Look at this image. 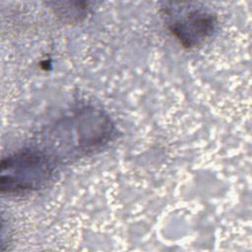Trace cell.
<instances>
[{
  "mask_svg": "<svg viewBox=\"0 0 252 252\" xmlns=\"http://www.w3.org/2000/svg\"><path fill=\"white\" fill-rule=\"evenodd\" d=\"M56 162L50 154L38 148L8 156L1 161V191L19 194L40 189L51 179Z\"/></svg>",
  "mask_w": 252,
  "mask_h": 252,
  "instance_id": "6da1fadb",
  "label": "cell"
},
{
  "mask_svg": "<svg viewBox=\"0 0 252 252\" xmlns=\"http://www.w3.org/2000/svg\"><path fill=\"white\" fill-rule=\"evenodd\" d=\"M112 133L110 121L99 111L85 107L66 117L55 127V138L63 143L66 154L85 152L96 148L109 139Z\"/></svg>",
  "mask_w": 252,
  "mask_h": 252,
  "instance_id": "7a4b0ae2",
  "label": "cell"
},
{
  "mask_svg": "<svg viewBox=\"0 0 252 252\" xmlns=\"http://www.w3.org/2000/svg\"><path fill=\"white\" fill-rule=\"evenodd\" d=\"M163 13L170 32L187 48L203 43L216 29L215 16L203 7L173 3L163 9Z\"/></svg>",
  "mask_w": 252,
  "mask_h": 252,
  "instance_id": "3957f363",
  "label": "cell"
}]
</instances>
